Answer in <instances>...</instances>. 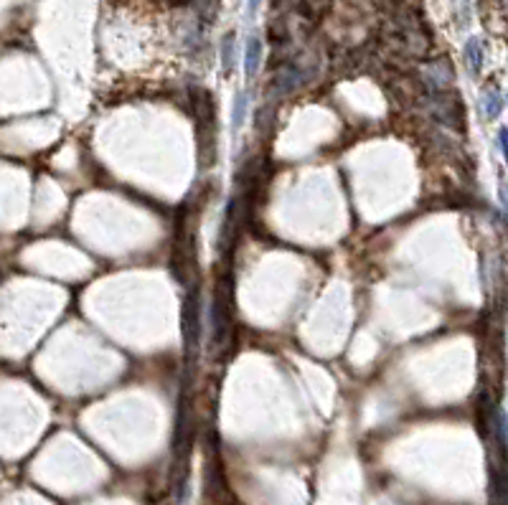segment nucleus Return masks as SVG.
Listing matches in <instances>:
<instances>
[{"instance_id":"obj_1","label":"nucleus","mask_w":508,"mask_h":505,"mask_svg":"<svg viewBox=\"0 0 508 505\" xmlns=\"http://www.w3.org/2000/svg\"><path fill=\"white\" fill-rule=\"evenodd\" d=\"M198 341H201V303L196 292H190L186 303V343L196 348Z\"/></svg>"},{"instance_id":"obj_2","label":"nucleus","mask_w":508,"mask_h":505,"mask_svg":"<svg viewBox=\"0 0 508 505\" xmlns=\"http://www.w3.org/2000/svg\"><path fill=\"white\" fill-rule=\"evenodd\" d=\"M260 63H262V41L260 38H249L247 56H244V71H247V76H257Z\"/></svg>"},{"instance_id":"obj_3","label":"nucleus","mask_w":508,"mask_h":505,"mask_svg":"<svg viewBox=\"0 0 508 505\" xmlns=\"http://www.w3.org/2000/svg\"><path fill=\"white\" fill-rule=\"evenodd\" d=\"M465 56H468V66L473 71H480V63H483V49H480V41H468L465 46Z\"/></svg>"},{"instance_id":"obj_4","label":"nucleus","mask_w":508,"mask_h":505,"mask_svg":"<svg viewBox=\"0 0 508 505\" xmlns=\"http://www.w3.org/2000/svg\"><path fill=\"white\" fill-rule=\"evenodd\" d=\"M231 59H234V36H226L222 44V66L224 71H231Z\"/></svg>"},{"instance_id":"obj_5","label":"nucleus","mask_w":508,"mask_h":505,"mask_svg":"<svg viewBox=\"0 0 508 505\" xmlns=\"http://www.w3.org/2000/svg\"><path fill=\"white\" fill-rule=\"evenodd\" d=\"M244 114H247V97L239 95L234 102V130H239V125L244 122Z\"/></svg>"},{"instance_id":"obj_6","label":"nucleus","mask_w":508,"mask_h":505,"mask_svg":"<svg viewBox=\"0 0 508 505\" xmlns=\"http://www.w3.org/2000/svg\"><path fill=\"white\" fill-rule=\"evenodd\" d=\"M503 102H501V95H495V92H490L488 99H485V109H488V117H495V114L501 112Z\"/></svg>"},{"instance_id":"obj_7","label":"nucleus","mask_w":508,"mask_h":505,"mask_svg":"<svg viewBox=\"0 0 508 505\" xmlns=\"http://www.w3.org/2000/svg\"><path fill=\"white\" fill-rule=\"evenodd\" d=\"M498 145H501L503 158H506V163H508V130H501V133H498Z\"/></svg>"},{"instance_id":"obj_8","label":"nucleus","mask_w":508,"mask_h":505,"mask_svg":"<svg viewBox=\"0 0 508 505\" xmlns=\"http://www.w3.org/2000/svg\"><path fill=\"white\" fill-rule=\"evenodd\" d=\"M260 3H262V0H249V13L257 11V8H260Z\"/></svg>"}]
</instances>
